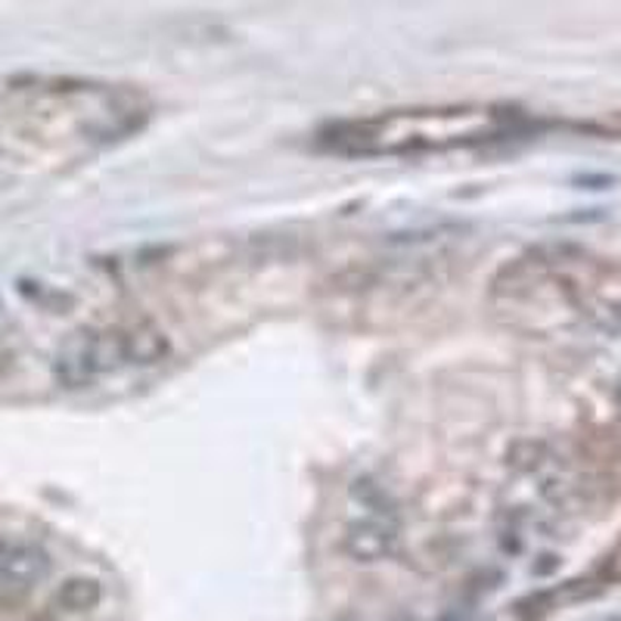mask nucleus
<instances>
[{
    "label": "nucleus",
    "instance_id": "nucleus-1",
    "mask_svg": "<svg viewBox=\"0 0 621 621\" xmlns=\"http://www.w3.org/2000/svg\"><path fill=\"white\" fill-rule=\"evenodd\" d=\"M50 572L48 554L29 540L0 538V585L32 588Z\"/></svg>",
    "mask_w": 621,
    "mask_h": 621
},
{
    "label": "nucleus",
    "instance_id": "nucleus-2",
    "mask_svg": "<svg viewBox=\"0 0 621 621\" xmlns=\"http://www.w3.org/2000/svg\"><path fill=\"white\" fill-rule=\"evenodd\" d=\"M53 377L66 389H84L99 377L94 364V329H78L60 345L53 360Z\"/></svg>",
    "mask_w": 621,
    "mask_h": 621
},
{
    "label": "nucleus",
    "instance_id": "nucleus-3",
    "mask_svg": "<svg viewBox=\"0 0 621 621\" xmlns=\"http://www.w3.org/2000/svg\"><path fill=\"white\" fill-rule=\"evenodd\" d=\"M394 544H398V531L394 525L382 523V519H367V523L351 525L345 531V554L358 562H377L386 559L389 554H394Z\"/></svg>",
    "mask_w": 621,
    "mask_h": 621
},
{
    "label": "nucleus",
    "instance_id": "nucleus-4",
    "mask_svg": "<svg viewBox=\"0 0 621 621\" xmlns=\"http://www.w3.org/2000/svg\"><path fill=\"white\" fill-rule=\"evenodd\" d=\"M125 333V360L128 364H156L168 355V339L162 336V329H156L152 324H137Z\"/></svg>",
    "mask_w": 621,
    "mask_h": 621
},
{
    "label": "nucleus",
    "instance_id": "nucleus-5",
    "mask_svg": "<svg viewBox=\"0 0 621 621\" xmlns=\"http://www.w3.org/2000/svg\"><path fill=\"white\" fill-rule=\"evenodd\" d=\"M103 600V588L94 578H69L63 588L56 590V603L69 612H87Z\"/></svg>",
    "mask_w": 621,
    "mask_h": 621
}]
</instances>
